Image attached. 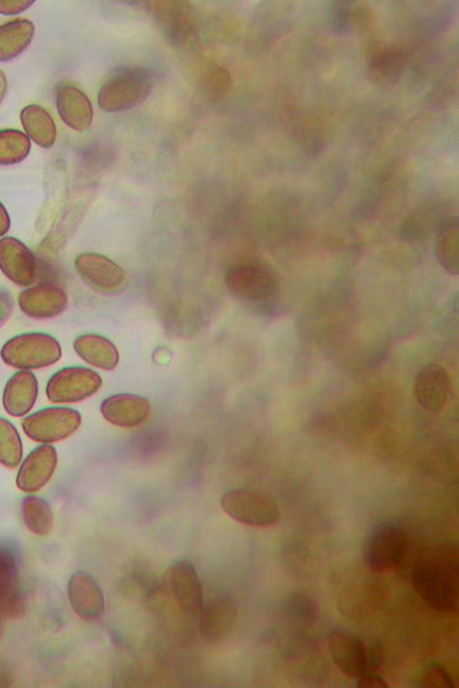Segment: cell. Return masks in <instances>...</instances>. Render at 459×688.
I'll return each mask as SVG.
<instances>
[{
    "label": "cell",
    "mask_w": 459,
    "mask_h": 688,
    "mask_svg": "<svg viewBox=\"0 0 459 688\" xmlns=\"http://www.w3.org/2000/svg\"><path fill=\"white\" fill-rule=\"evenodd\" d=\"M75 270L86 284L102 294H118L128 283L127 272L101 254H80L76 257Z\"/></svg>",
    "instance_id": "8"
},
{
    "label": "cell",
    "mask_w": 459,
    "mask_h": 688,
    "mask_svg": "<svg viewBox=\"0 0 459 688\" xmlns=\"http://www.w3.org/2000/svg\"><path fill=\"white\" fill-rule=\"evenodd\" d=\"M0 358L9 367L31 371L55 365L62 358V347L51 334L22 333L5 342Z\"/></svg>",
    "instance_id": "3"
},
{
    "label": "cell",
    "mask_w": 459,
    "mask_h": 688,
    "mask_svg": "<svg viewBox=\"0 0 459 688\" xmlns=\"http://www.w3.org/2000/svg\"><path fill=\"white\" fill-rule=\"evenodd\" d=\"M101 413L113 425L133 428L146 422L151 404L148 398L138 395H114L103 400Z\"/></svg>",
    "instance_id": "19"
},
{
    "label": "cell",
    "mask_w": 459,
    "mask_h": 688,
    "mask_svg": "<svg viewBox=\"0 0 459 688\" xmlns=\"http://www.w3.org/2000/svg\"><path fill=\"white\" fill-rule=\"evenodd\" d=\"M152 89L151 75L140 66L114 73L99 92V106L109 113L127 112L140 106Z\"/></svg>",
    "instance_id": "2"
},
{
    "label": "cell",
    "mask_w": 459,
    "mask_h": 688,
    "mask_svg": "<svg viewBox=\"0 0 459 688\" xmlns=\"http://www.w3.org/2000/svg\"><path fill=\"white\" fill-rule=\"evenodd\" d=\"M420 686L423 687H446L454 688L455 681L451 675L443 665L433 663L425 666L422 676H420Z\"/></svg>",
    "instance_id": "31"
},
{
    "label": "cell",
    "mask_w": 459,
    "mask_h": 688,
    "mask_svg": "<svg viewBox=\"0 0 459 688\" xmlns=\"http://www.w3.org/2000/svg\"><path fill=\"white\" fill-rule=\"evenodd\" d=\"M221 506L229 518L251 527L269 528L281 520L279 502L259 490H229L222 496Z\"/></svg>",
    "instance_id": "4"
},
{
    "label": "cell",
    "mask_w": 459,
    "mask_h": 688,
    "mask_svg": "<svg viewBox=\"0 0 459 688\" xmlns=\"http://www.w3.org/2000/svg\"><path fill=\"white\" fill-rule=\"evenodd\" d=\"M226 285L235 298L246 302H264L277 291L273 272L256 264L233 267L226 276Z\"/></svg>",
    "instance_id": "9"
},
{
    "label": "cell",
    "mask_w": 459,
    "mask_h": 688,
    "mask_svg": "<svg viewBox=\"0 0 459 688\" xmlns=\"http://www.w3.org/2000/svg\"><path fill=\"white\" fill-rule=\"evenodd\" d=\"M102 378L82 367L64 368L48 380L46 394L53 404H78L98 394Z\"/></svg>",
    "instance_id": "7"
},
{
    "label": "cell",
    "mask_w": 459,
    "mask_h": 688,
    "mask_svg": "<svg viewBox=\"0 0 459 688\" xmlns=\"http://www.w3.org/2000/svg\"><path fill=\"white\" fill-rule=\"evenodd\" d=\"M81 425L78 410L64 407H51L23 420L25 434L36 443L52 444L62 442L76 433Z\"/></svg>",
    "instance_id": "6"
},
{
    "label": "cell",
    "mask_w": 459,
    "mask_h": 688,
    "mask_svg": "<svg viewBox=\"0 0 459 688\" xmlns=\"http://www.w3.org/2000/svg\"><path fill=\"white\" fill-rule=\"evenodd\" d=\"M18 307L28 318L44 320L60 317L68 308V295L60 285L42 283L18 295Z\"/></svg>",
    "instance_id": "12"
},
{
    "label": "cell",
    "mask_w": 459,
    "mask_h": 688,
    "mask_svg": "<svg viewBox=\"0 0 459 688\" xmlns=\"http://www.w3.org/2000/svg\"><path fill=\"white\" fill-rule=\"evenodd\" d=\"M25 601L18 585V568L13 549L0 544V615L16 619L24 615Z\"/></svg>",
    "instance_id": "17"
},
{
    "label": "cell",
    "mask_w": 459,
    "mask_h": 688,
    "mask_svg": "<svg viewBox=\"0 0 459 688\" xmlns=\"http://www.w3.org/2000/svg\"><path fill=\"white\" fill-rule=\"evenodd\" d=\"M14 307L15 303L12 293L0 286V329L12 318Z\"/></svg>",
    "instance_id": "32"
},
{
    "label": "cell",
    "mask_w": 459,
    "mask_h": 688,
    "mask_svg": "<svg viewBox=\"0 0 459 688\" xmlns=\"http://www.w3.org/2000/svg\"><path fill=\"white\" fill-rule=\"evenodd\" d=\"M59 454L53 446L43 444L26 457L16 476V486L24 493L40 492L53 476Z\"/></svg>",
    "instance_id": "16"
},
{
    "label": "cell",
    "mask_w": 459,
    "mask_h": 688,
    "mask_svg": "<svg viewBox=\"0 0 459 688\" xmlns=\"http://www.w3.org/2000/svg\"><path fill=\"white\" fill-rule=\"evenodd\" d=\"M169 586L178 607L188 616H199L204 607V590L193 563L176 561L169 568Z\"/></svg>",
    "instance_id": "11"
},
{
    "label": "cell",
    "mask_w": 459,
    "mask_h": 688,
    "mask_svg": "<svg viewBox=\"0 0 459 688\" xmlns=\"http://www.w3.org/2000/svg\"><path fill=\"white\" fill-rule=\"evenodd\" d=\"M291 568L299 570L304 565V561L309 559V551L306 550L303 544L293 543L289 549H285V561L291 562Z\"/></svg>",
    "instance_id": "33"
},
{
    "label": "cell",
    "mask_w": 459,
    "mask_h": 688,
    "mask_svg": "<svg viewBox=\"0 0 459 688\" xmlns=\"http://www.w3.org/2000/svg\"><path fill=\"white\" fill-rule=\"evenodd\" d=\"M8 90V81L5 74L0 71V104H2Z\"/></svg>",
    "instance_id": "37"
},
{
    "label": "cell",
    "mask_w": 459,
    "mask_h": 688,
    "mask_svg": "<svg viewBox=\"0 0 459 688\" xmlns=\"http://www.w3.org/2000/svg\"><path fill=\"white\" fill-rule=\"evenodd\" d=\"M31 151L26 133L14 129L0 130V166L21 164Z\"/></svg>",
    "instance_id": "28"
},
{
    "label": "cell",
    "mask_w": 459,
    "mask_h": 688,
    "mask_svg": "<svg viewBox=\"0 0 459 688\" xmlns=\"http://www.w3.org/2000/svg\"><path fill=\"white\" fill-rule=\"evenodd\" d=\"M406 549V531L398 524L384 523L370 533L362 548V559L369 570L387 572L399 566Z\"/></svg>",
    "instance_id": "5"
},
{
    "label": "cell",
    "mask_w": 459,
    "mask_h": 688,
    "mask_svg": "<svg viewBox=\"0 0 459 688\" xmlns=\"http://www.w3.org/2000/svg\"><path fill=\"white\" fill-rule=\"evenodd\" d=\"M407 56L398 48H385L371 56L367 75L371 82L379 86L395 85L405 71Z\"/></svg>",
    "instance_id": "23"
},
{
    "label": "cell",
    "mask_w": 459,
    "mask_h": 688,
    "mask_svg": "<svg viewBox=\"0 0 459 688\" xmlns=\"http://www.w3.org/2000/svg\"><path fill=\"white\" fill-rule=\"evenodd\" d=\"M56 109L62 120L76 131L90 129L93 122L92 104L81 90L73 85H61L55 94Z\"/></svg>",
    "instance_id": "20"
},
{
    "label": "cell",
    "mask_w": 459,
    "mask_h": 688,
    "mask_svg": "<svg viewBox=\"0 0 459 688\" xmlns=\"http://www.w3.org/2000/svg\"><path fill=\"white\" fill-rule=\"evenodd\" d=\"M23 520L28 531L36 535L51 534L54 528V514L50 504L37 496H26L22 504Z\"/></svg>",
    "instance_id": "26"
},
{
    "label": "cell",
    "mask_w": 459,
    "mask_h": 688,
    "mask_svg": "<svg viewBox=\"0 0 459 688\" xmlns=\"http://www.w3.org/2000/svg\"><path fill=\"white\" fill-rule=\"evenodd\" d=\"M74 349L88 365L113 371L119 365V352L114 343L101 334H81L74 341Z\"/></svg>",
    "instance_id": "22"
},
{
    "label": "cell",
    "mask_w": 459,
    "mask_h": 688,
    "mask_svg": "<svg viewBox=\"0 0 459 688\" xmlns=\"http://www.w3.org/2000/svg\"><path fill=\"white\" fill-rule=\"evenodd\" d=\"M34 2H2L0 0V14L4 15H15L26 11L27 8H30Z\"/></svg>",
    "instance_id": "35"
},
{
    "label": "cell",
    "mask_w": 459,
    "mask_h": 688,
    "mask_svg": "<svg viewBox=\"0 0 459 688\" xmlns=\"http://www.w3.org/2000/svg\"><path fill=\"white\" fill-rule=\"evenodd\" d=\"M38 397V381L30 370L17 371L8 380L3 392V407L9 416L22 418L30 413Z\"/></svg>",
    "instance_id": "21"
},
{
    "label": "cell",
    "mask_w": 459,
    "mask_h": 688,
    "mask_svg": "<svg viewBox=\"0 0 459 688\" xmlns=\"http://www.w3.org/2000/svg\"><path fill=\"white\" fill-rule=\"evenodd\" d=\"M9 229H11V217H9L4 205L0 203V237H4Z\"/></svg>",
    "instance_id": "36"
},
{
    "label": "cell",
    "mask_w": 459,
    "mask_h": 688,
    "mask_svg": "<svg viewBox=\"0 0 459 688\" xmlns=\"http://www.w3.org/2000/svg\"><path fill=\"white\" fill-rule=\"evenodd\" d=\"M285 615L291 623L299 626L311 625L318 616V608L308 595L296 591L285 601Z\"/></svg>",
    "instance_id": "30"
},
{
    "label": "cell",
    "mask_w": 459,
    "mask_h": 688,
    "mask_svg": "<svg viewBox=\"0 0 459 688\" xmlns=\"http://www.w3.org/2000/svg\"><path fill=\"white\" fill-rule=\"evenodd\" d=\"M436 256L439 265L451 275L459 273V226L451 222L439 231L436 239Z\"/></svg>",
    "instance_id": "27"
},
{
    "label": "cell",
    "mask_w": 459,
    "mask_h": 688,
    "mask_svg": "<svg viewBox=\"0 0 459 688\" xmlns=\"http://www.w3.org/2000/svg\"><path fill=\"white\" fill-rule=\"evenodd\" d=\"M329 651L339 671L352 678L368 671V652L365 642L349 630L334 629L328 637Z\"/></svg>",
    "instance_id": "13"
},
{
    "label": "cell",
    "mask_w": 459,
    "mask_h": 688,
    "mask_svg": "<svg viewBox=\"0 0 459 688\" xmlns=\"http://www.w3.org/2000/svg\"><path fill=\"white\" fill-rule=\"evenodd\" d=\"M23 127L38 146L51 149L56 140L55 123L50 113L37 104H30L22 112Z\"/></svg>",
    "instance_id": "25"
},
{
    "label": "cell",
    "mask_w": 459,
    "mask_h": 688,
    "mask_svg": "<svg viewBox=\"0 0 459 688\" xmlns=\"http://www.w3.org/2000/svg\"><path fill=\"white\" fill-rule=\"evenodd\" d=\"M357 687L359 688H387L388 684L385 678L374 672L366 671L357 677Z\"/></svg>",
    "instance_id": "34"
},
{
    "label": "cell",
    "mask_w": 459,
    "mask_h": 688,
    "mask_svg": "<svg viewBox=\"0 0 459 688\" xmlns=\"http://www.w3.org/2000/svg\"><path fill=\"white\" fill-rule=\"evenodd\" d=\"M24 447L21 434L12 422L0 418V464L15 470L22 463Z\"/></svg>",
    "instance_id": "29"
},
{
    "label": "cell",
    "mask_w": 459,
    "mask_h": 688,
    "mask_svg": "<svg viewBox=\"0 0 459 688\" xmlns=\"http://www.w3.org/2000/svg\"><path fill=\"white\" fill-rule=\"evenodd\" d=\"M35 35V25L25 18H18L0 26V62H11L30 46Z\"/></svg>",
    "instance_id": "24"
},
{
    "label": "cell",
    "mask_w": 459,
    "mask_h": 688,
    "mask_svg": "<svg viewBox=\"0 0 459 688\" xmlns=\"http://www.w3.org/2000/svg\"><path fill=\"white\" fill-rule=\"evenodd\" d=\"M0 271L16 285H31L37 276L36 257L18 239L4 237L0 239Z\"/></svg>",
    "instance_id": "14"
},
{
    "label": "cell",
    "mask_w": 459,
    "mask_h": 688,
    "mask_svg": "<svg viewBox=\"0 0 459 688\" xmlns=\"http://www.w3.org/2000/svg\"><path fill=\"white\" fill-rule=\"evenodd\" d=\"M68 598L74 613L85 621H98L106 610L99 583L84 571L75 572L71 577Z\"/></svg>",
    "instance_id": "18"
},
{
    "label": "cell",
    "mask_w": 459,
    "mask_h": 688,
    "mask_svg": "<svg viewBox=\"0 0 459 688\" xmlns=\"http://www.w3.org/2000/svg\"><path fill=\"white\" fill-rule=\"evenodd\" d=\"M415 392L419 406L426 412H442L451 394V378L444 367L429 365L419 371Z\"/></svg>",
    "instance_id": "15"
},
{
    "label": "cell",
    "mask_w": 459,
    "mask_h": 688,
    "mask_svg": "<svg viewBox=\"0 0 459 688\" xmlns=\"http://www.w3.org/2000/svg\"><path fill=\"white\" fill-rule=\"evenodd\" d=\"M238 617V604L232 596L219 594L204 603L200 613V630L205 641L221 644L232 635Z\"/></svg>",
    "instance_id": "10"
},
{
    "label": "cell",
    "mask_w": 459,
    "mask_h": 688,
    "mask_svg": "<svg viewBox=\"0 0 459 688\" xmlns=\"http://www.w3.org/2000/svg\"><path fill=\"white\" fill-rule=\"evenodd\" d=\"M0 625H2V615H0Z\"/></svg>",
    "instance_id": "38"
},
{
    "label": "cell",
    "mask_w": 459,
    "mask_h": 688,
    "mask_svg": "<svg viewBox=\"0 0 459 688\" xmlns=\"http://www.w3.org/2000/svg\"><path fill=\"white\" fill-rule=\"evenodd\" d=\"M458 569V560L417 566L412 583L418 596L439 613H455L459 599Z\"/></svg>",
    "instance_id": "1"
}]
</instances>
